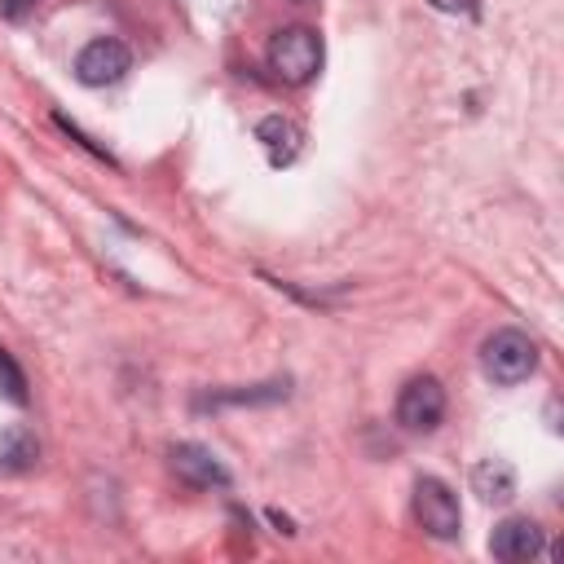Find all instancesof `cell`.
Segmentation results:
<instances>
[{"label":"cell","mask_w":564,"mask_h":564,"mask_svg":"<svg viewBox=\"0 0 564 564\" xmlns=\"http://www.w3.org/2000/svg\"><path fill=\"white\" fill-rule=\"evenodd\" d=\"M264 57H269V70L282 84L300 88V84H308L322 70V35L313 26H282L269 40V53Z\"/></svg>","instance_id":"1"},{"label":"cell","mask_w":564,"mask_h":564,"mask_svg":"<svg viewBox=\"0 0 564 564\" xmlns=\"http://www.w3.org/2000/svg\"><path fill=\"white\" fill-rule=\"evenodd\" d=\"M480 366L494 383L511 388V383H524L533 370H538V344L516 330V326H498L485 344H480Z\"/></svg>","instance_id":"2"},{"label":"cell","mask_w":564,"mask_h":564,"mask_svg":"<svg viewBox=\"0 0 564 564\" xmlns=\"http://www.w3.org/2000/svg\"><path fill=\"white\" fill-rule=\"evenodd\" d=\"M414 520L436 542H454L463 533V507H458L454 489L445 480H436V476H419L414 480Z\"/></svg>","instance_id":"3"},{"label":"cell","mask_w":564,"mask_h":564,"mask_svg":"<svg viewBox=\"0 0 564 564\" xmlns=\"http://www.w3.org/2000/svg\"><path fill=\"white\" fill-rule=\"evenodd\" d=\"M445 419V388L436 375H414L397 392V423L405 432H436Z\"/></svg>","instance_id":"4"},{"label":"cell","mask_w":564,"mask_h":564,"mask_svg":"<svg viewBox=\"0 0 564 564\" xmlns=\"http://www.w3.org/2000/svg\"><path fill=\"white\" fill-rule=\"evenodd\" d=\"M132 70V53L123 40H88L75 57V79L88 84V88H106V84H119L123 75Z\"/></svg>","instance_id":"5"},{"label":"cell","mask_w":564,"mask_h":564,"mask_svg":"<svg viewBox=\"0 0 564 564\" xmlns=\"http://www.w3.org/2000/svg\"><path fill=\"white\" fill-rule=\"evenodd\" d=\"M167 463H172V471L189 485V489H229V467L207 449V445H198V441H176L172 449H167Z\"/></svg>","instance_id":"6"},{"label":"cell","mask_w":564,"mask_h":564,"mask_svg":"<svg viewBox=\"0 0 564 564\" xmlns=\"http://www.w3.org/2000/svg\"><path fill=\"white\" fill-rule=\"evenodd\" d=\"M489 551L502 564H524L533 555H542V524L529 516H507L502 524H494L489 533Z\"/></svg>","instance_id":"7"},{"label":"cell","mask_w":564,"mask_h":564,"mask_svg":"<svg viewBox=\"0 0 564 564\" xmlns=\"http://www.w3.org/2000/svg\"><path fill=\"white\" fill-rule=\"evenodd\" d=\"M256 141L264 145V154H269L273 167H291L295 154H300V145H304V132H300V123L286 119V115H264V119L256 123Z\"/></svg>","instance_id":"8"},{"label":"cell","mask_w":564,"mask_h":564,"mask_svg":"<svg viewBox=\"0 0 564 564\" xmlns=\"http://www.w3.org/2000/svg\"><path fill=\"white\" fill-rule=\"evenodd\" d=\"M291 397V379H269V383H251V388H225V392H207L194 401V410H225V405H278Z\"/></svg>","instance_id":"9"},{"label":"cell","mask_w":564,"mask_h":564,"mask_svg":"<svg viewBox=\"0 0 564 564\" xmlns=\"http://www.w3.org/2000/svg\"><path fill=\"white\" fill-rule=\"evenodd\" d=\"M471 494L489 507H507L516 498V467L507 458H480L471 467Z\"/></svg>","instance_id":"10"},{"label":"cell","mask_w":564,"mask_h":564,"mask_svg":"<svg viewBox=\"0 0 564 564\" xmlns=\"http://www.w3.org/2000/svg\"><path fill=\"white\" fill-rule=\"evenodd\" d=\"M40 463V441L26 427H4L0 432V476H22Z\"/></svg>","instance_id":"11"},{"label":"cell","mask_w":564,"mask_h":564,"mask_svg":"<svg viewBox=\"0 0 564 564\" xmlns=\"http://www.w3.org/2000/svg\"><path fill=\"white\" fill-rule=\"evenodd\" d=\"M0 392H4V401L26 405V375H22V366L13 361L9 348H0Z\"/></svg>","instance_id":"12"},{"label":"cell","mask_w":564,"mask_h":564,"mask_svg":"<svg viewBox=\"0 0 564 564\" xmlns=\"http://www.w3.org/2000/svg\"><path fill=\"white\" fill-rule=\"evenodd\" d=\"M53 123H57V128H62V132H66L70 141H79V145H84V150H88L93 159H101V163H110V167H115V159H110V150H106V145H97V141H93V137H88V132H84L79 123H70V119H66L62 110L53 115Z\"/></svg>","instance_id":"13"},{"label":"cell","mask_w":564,"mask_h":564,"mask_svg":"<svg viewBox=\"0 0 564 564\" xmlns=\"http://www.w3.org/2000/svg\"><path fill=\"white\" fill-rule=\"evenodd\" d=\"M427 4L441 13H471L476 18V0H427Z\"/></svg>","instance_id":"14"},{"label":"cell","mask_w":564,"mask_h":564,"mask_svg":"<svg viewBox=\"0 0 564 564\" xmlns=\"http://www.w3.org/2000/svg\"><path fill=\"white\" fill-rule=\"evenodd\" d=\"M31 9H35V0H4V18L9 22H22Z\"/></svg>","instance_id":"15"},{"label":"cell","mask_w":564,"mask_h":564,"mask_svg":"<svg viewBox=\"0 0 564 564\" xmlns=\"http://www.w3.org/2000/svg\"><path fill=\"white\" fill-rule=\"evenodd\" d=\"M269 520H273V524H278V529H282V533H286V538H291V533H295V529H291V520H286V516H282V511H269Z\"/></svg>","instance_id":"16"},{"label":"cell","mask_w":564,"mask_h":564,"mask_svg":"<svg viewBox=\"0 0 564 564\" xmlns=\"http://www.w3.org/2000/svg\"><path fill=\"white\" fill-rule=\"evenodd\" d=\"M295 4H304V0H295Z\"/></svg>","instance_id":"17"}]
</instances>
